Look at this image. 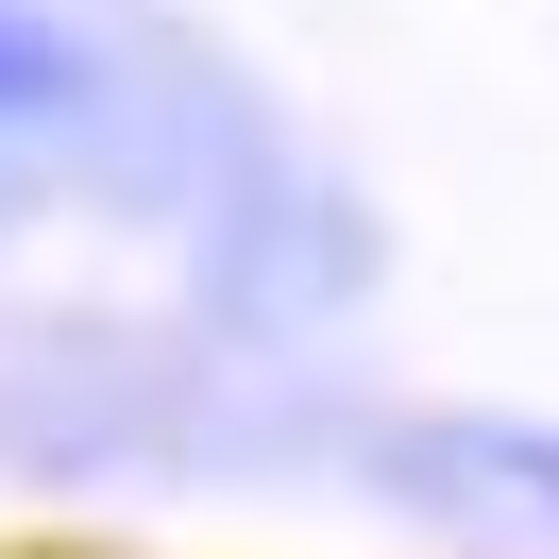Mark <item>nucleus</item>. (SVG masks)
Listing matches in <instances>:
<instances>
[{
	"instance_id": "nucleus-1",
	"label": "nucleus",
	"mask_w": 559,
	"mask_h": 559,
	"mask_svg": "<svg viewBox=\"0 0 559 559\" xmlns=\"http://www.w3.org/2000/svg\"><path fill=\"white\" fill-rule=\"evenodd\" d=\"M85 85V51L51 35V17H0V119H35V103H69Z\"/></svg>"
}]
</instances>
